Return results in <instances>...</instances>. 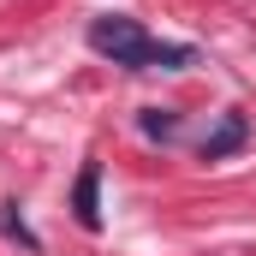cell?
Returning <instances> with one entry per match:
<instances>
[{"label":"cell","instance_id":"obj_1","mask_svg":"<svg viewBox=\"0 0 256 256\" xmlns=\"http://www.w3.org/2000/svg\"><path fill=\"white\" fill-rule=\"evenodd\" d=\"M90 48L102 60L126 66V72H185L196 60V48H185V42H155L137 18H96L90 24Z\"/></svg>","mask_w":256,"mask_h":256},{"label":"cell","instance_id":"obj_2","mask_svg":"<svg viewBox=\"0 0 256 256\" xmlns=\"http://www.w3.org/2000/svg\"><path fill=\"white\" fill-rule=\"evenodd\" d=\"M244 143H250V120H244V114H220V126L202 137L196 155H202V161H226V155H238Z\"/></svg>","mask_w":256,"mask_h":256},{"label":"cell","instance_id":"obj_3","mask_svg":"<svg viewBox=\"0 0 256 256\" xmlns=\"http://www.w3.org/2000/svg\"><path fill=\"white\" fill-rule=\"evenodd\" d=\"M72 214L96 232L102 226V167L96 161H84V173H78V185H72Z\"/></svg>","mask_w":256,"mask_h":256},{"label":"cell","instance_id":"obj_4","mask_svg":"<svg viewBox=\"0 0 256 256\" xmlns=\"http://www.w3.org/2000/svg\"><path fill=\"white\" fill-rule=\"evenodd\" d=\"M137 131H143L149 143H179V131H185V120H179L173 108H143V120H137Z\"/></svg>","mask_w":256,"mask_h":256},{"label":"cell","instance_id":"obj_5","mask_svg":"<svg viewBox=\"0 0 256 256\" xmlns=\"http://www.w3.org/2000/svg\"><path fill=\"white\" fill-rule=\"evenodd\" d=\"M0 232H6V238H18L24 250H42V238H36V232L24 226V214H18V202H0Z\"/></svg>","mask_w":256,"mask_h":256}]
</instances>
